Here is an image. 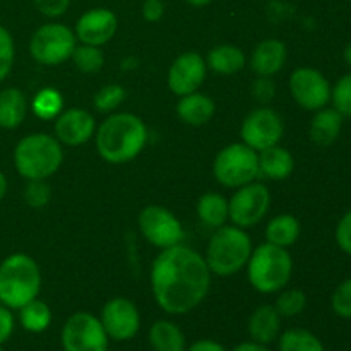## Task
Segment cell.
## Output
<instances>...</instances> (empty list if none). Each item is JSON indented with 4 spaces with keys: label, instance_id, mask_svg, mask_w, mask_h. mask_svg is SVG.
I'll return each instance as SVG.
<instances>
[{
    "label": "cell",
    "instance_id": "41",
    "mask_svg": "<svg viewBox=\"0 0 351 351\" xmlns=\"http://www.w3.org/2000/svg\"><path fill=\"white\" fill-rule=\"evenodd\" d=\"M14 326H16V321H14L10 308L0 304V346L5 341H9V338L14 332Z\"/></svg>",
    "mask_w": 351,
    "mask_h": 351
},
{
    "label": "cell",
    "instance_id": "20",
    "mask_svg": "<svg viewBox=\"0 0 351 351\" xmlns=\"http://www.w3.org/2000/svg\"><path fill=\"white\" fill-rule=\"evenodd\" d=\"M281 315L274 305H261L249 319V336L261 345H271L281 335Z\"/></svg>",
    "mask_w": 351,
    "mask_h": 351
},
{
    "label": "cell",
    "instance_id": "33",
    "mask_svg": "<svg viewBox=\"0 0 351 351\" xmlns=\"http://www.w3.org/2000/svg\"><path fill=\"white\" fill-rule=\"evenodd\" d=\"M125 99V89L120 84H106L93 98L95 108L101 113H110L119 108Z\"/></svg>",
    "mask_w": 351,
    "mask_h": 351
},
{
    "label": "cell",
    "instance_id": "36",
    "mask_svg": "<svg viewBox=\"0 0 351 351\" xmlns=\"http://www.w3.org/2000/svg\"><path fill=\"white\" fill-rule=\"evenodd\" d=\"M16 58V47H14V38L5 27L0 24V82L10 74Z\"/></svg>",
    "mask_w": 351,
    "mask_h": 351
},
{
    "label": "cell",
    "instance_id": "4",
    "mask_svg": "<svg viewBox=\"0 0 351 351\" xmlns=\"http://www.w3.org/2000/svg\"><path fill=\"white\" fill-rule=\"evenodd\" d=\"M64 161V147L50 134H29L16 144L14 167L26 180H47Z\"/></svg>",
    "mask_w": 351,
    "mask_h": 351
},
{
    "label": "cell",
    "instance_id": "12",
    "mask_svg": "<svg viewBox=\"0 0 351 351\" xmlns=\"http://www.w3.org/2000/svg\"><path fill=\"white\" fill-rule=\"evenodd\" d=\"M240 136L243 144L261 153L280 144L285 136V122L276 110L261 106L245 117L240 127Z\"/></svg>",
    "mask_w": 351,
    "mask_h": 351
},
{
    "label": "cell",
    "instance_id": "23",
    "mask_svg": "<svg viewBox=\"0 0 351 351\" xmlns=\"http://www.w3.org/2000/svg\"><path fill=\"white\" fill-rule=\"evenodd\" d=\"M27 113L26 95L19 88H5L0 91V129H17Z\"/></svg>",
    "mask_w": 351,
    "mask_h": 351
},
{
    "label": "cell",
    "instance_id": "18",
    "mask_svg": "<svg viewBox=\"0 0 351 351\" xmlns=\"http://www.w3.org/2000/svg\"><path fill=\"white\" fill-rule=\"evenodd\" d=\"M288 50L285 41L278 38H267L257 43L250 55V69L259 77H273L287 64Z\"/></svg>",
    "mask_w": 351,
    "mask_h": 351
},
{
    "label": "cell",
    "instance_id": "11",
    "mask_svg": "<svg viewBox=\"0 0 351 351\" xmlns=\"http://www.w3.org/2000/svg\"><path fill=\"white\" fill-rule=\"evenodd\" d=\"M271 208L269 189L259 182H250L237 189L228 201L230 219L239 228H250L263 221Z\"/></svg>",
    "mask_w": 351,
    "mask_h": 351
},
{
    "label": "cell",
    "instance_id": "1",
    "mask_svg": "<svg viewBox=\"0 0 351 351\" xmlns=\"http://www.w3.org/2000/svg\"><path fill=\"white\" fill-rule=\"evenodd\" d=\"M211 288L206 259L191 247L178 243L161 250L151 266V290L158 307L170 315L197 308Z\"/></svg>",
    "mask_w": 351,
    "mask_h": 351
},
{
    "label": "cell",
    "instance_id": "16",
    "mask_svg": "<svg viewBox=\"0 0 351 351\" xmlns=\"http://www.w3.org/2000/svg\"><path fill=\"white\" fill-rule=\"evenodd\" d=\"M119 29V17L106 7H95L82 14L74 27L79 43L103 47L115 36Z\"/></svg>",
    "mask_w": 351,
    "mask_h": 351
},
{
    "label": "cell",
    "instance_id": "45",
    "mask_svg": "<svg viewBox=\"0 0 351 351\" xmlns=\"http://www.w3.org/2000/svg\"><path fill=\"white\" fill-rule=\"evenodd\" d=\"M5 194H7V178H5V175L0 171V201L5 197Z\"/></svg>",
    "mask_w": 351,
    "mask_h": 351
},
{
    "label": "cell",
    "instance_id": "14",
    "mask_svg": "<svg viewBox=\"0 0 351 351\" xmlns=\"http://www.w3.org/2000/svg\"><path fill=\"white\" fill-rule=\"evenodd\" d=\"M99 321L113 341H129L141 329L139 311L136 304L125 297H115L106 302L101 308Z\"/></svg>",
    "mask_w": 351,
    "mask_h": 351
},
{
    "label": "cell",
    "instance_id": "10",
    "mask_svg": "<svg viewBox=\"0 0 351 351\" xmlns=\"http://www.w3.org/2000/svg\"><path fill=\"white\" fill-rule=\"evenodd\" d=\"M141 233L151 245L165 250L184 242L185 232L180 219L167 208L151 204L139 213L137 218Z\"/></svg>",
    "mask_w": 351,
    "mask_h": 351
},
{
    "label": "cell",
    "instance_id": "34",
    "mask_svg": "<svg viewBox=\"0 0 351 351\" xmlns=\"http://www.w3.org/2000/svg\"><path fill=\"white\" fill-rule=\"evenodd\" d=\"M331 101L332 108L343 117H351V72L339 77L335 88H331Z\"/></svg>",
    "mask_w": 351,
    "mask_h": 351
},
{
    "label": "cell",
    "instance_id": "15",
    "mask_svg": "<svg viewBox=\"0 0 351 351\" xmlns=\"http://www.w3.org/2000/svg\"><path fill=\"white\" fill-rule=\"evenodd\" d=\"M208 65L206 58L197 51H184L168 69V88L178 98L199 91L206 81Z\"/></svg>",
    "mask_w": 351,
    "mask_h": 351
},
{
    "label": "cell",
    "instance_id": "8",
    "mask_svg": "<svg viewBox=\"0 0 351 351\" xmlns=\"http://www.w3.org/2000/svg\"><path fill=\"white\" fill-rule=\"evenodd\" d=\"M77 47V38L74 29L62 23H48L38 27L29 40V53L34 62L47 67H55L74 53Z\"/></svg>",
    "mask_w": 351,
    "mask_h": 351
},
{
    "label": "cell",
    "instance_id": "49",
    "mask_svg": "<svg viewBox=\"0 0 351 351\" xmlns=\"http://www.w3.org/2000/svg\"><path fill=\"white\" fill-rule=\"evenodd\" d=\"M348 2H351V0H348Z\"/></svg>",
    "mask_w": 351,
    "mask_h": 351
},
{
    "label": "cell",
    "instance_id": "2",
    "mask_svg": "<svg viewBox=\"0 0 351 351\" xmlns=\"http://www.w3.org/2000/svg\"><path fill=\"white\" fill-rule=\"evenodd\" d=\"M98 154L110 165H123L139 156L147 143V127L129 112L113 113L95 132Z\"/></svg>",
    "mask_w": 351,
    "mask_h": 351
},
{
    "label": "cell",
    "instance_id": "13",
    "mask_svg": "<svg viewBox=\"0 0 351 351\" xmlns=\"http://www.w3.org/2000/svg\"><path fill=\"white\" fill-rule=\"evenodd\" d=\"M290 93L308 112H317L331 101V84L322 72L312 67H298L291 72Z\"/></svg>",
    "mask_w": 351,
    "mask_h": 351
},
{
    "label": "cell",
    "instance_id": "40",
    "mask_svg": "<svg viewBox=\"0 0 351 351\" xmlns=\"http://www.w3.org/2000/svg\"><path fill=\"white\" fill-rule=\"evenodd\" d=\"M34 7L47 17H60L67 12L71 0H33Z\"/></svg>",
    "mask_w": 351,
    "mask_h": 351
},
{
    "label": "cell",
    "instance_id": "24",
    "mask_svg": "<svg viewBox=\"0 0 351 351\" xmlns=\"http://www.w3.org/2000/svg\"><path fill=\"white\" fill-rule=\"evenodd\" d=\"M245 53L235 45H218V47L211 48L206 57L208 69L221 75L237 74L245 67Z\"/></svg>",
    "mask_w": 351,
    "mask_h": 351
},
{
    "label": "cell",
    "instance_id": "22",
    "mask_svg": "<svg viewBox=\"0 0 351 351\" xmlns=\"http://www.w3.org/2000/svg\"><path fill=\"white\" fill-rule=\"evenodd\" d=\"M259 154V175L269 178V180L280 182L287 180L295 170L293 154L288 149L281 147L280 144L267 149L261 151Z\"/></svg>",
    "mask_w": 351,
    "mask_h": 351
},
{
    "label": "cell",
    "instance_id": "6",
    "mask_svg": "<svg viewBox=\"0 0 351 351\" xmlns=\"http://www.w3.org/2000/svg\"><path fill=\"white\" fill-rule=\"evenodd\" d=\"M293 261L288 249L266 242L252 250L247 263V278L259 293L281 291L291 280Z\"/></svg>",
    "mask_w": 351,
    "mask_h": 351
},
{
    "label": "cell",
    "instance_id": "37",
    "mask_svg": "<svg viewBox=\"0 0 351 351\" xmlns=\"http://www.w3.org/2000/svg\"><path fill=\"white\" fill-rule=\"evenodd\" d=\"M331 307L338 317L351 319V278L338 285L331 297Z\"/></svg>",
    "mask_w": 351,
    "mask_h": 351
},
{
    "label": "cell",
    "instance_id": "46",
    "mask_svg": "<svg viewBox=\"0 0 351 351\" xmlns=\"http://www.w3.org/2000/svg\"><path fill=\"white\" fill-rule=\"evenodd\" d=\"M343 58H345L346 64H348L350 67H351V41H350L348 45H346L345 50H343Z\"/></svg>",
    "mask_w": 351,
    "mask_h": 351
},
{
    "label": "cell",
    "instance_id": "42",
    "mask_svg": "<svg viewBox=\"0 0 351 351\" xmlns=\"http://www.w3.org/2000/svg\"><path fill=\"white\" fill-rule=\"evenodd\" d=\"M165 5L161 0H143V17L147 23H158L163 17Z\"/></svg>",
    "mask_w": 351,
    "mask_h": 351
},
{
    "label": "cell",
    "instance_id": "48",
    "mask_svg": "<svg viewBox=\"0 0 351 351\" xmlns=\"http://www.w3.org/2000/svg\"><path fill=\"white\" fill-rule=\"evenodd\" d=\"M0 351H3V348H2V346H0Z\"/></svg>",
    "mask_w": 351,
    "mask_h": 351
},
{
    "label": "cell",
    "instance_id": "35",
    "mask_svg": "<svg viewBox=\"0 0 351 351\" xmlns=\"http://www.w3.org/2000/svg\"><path fill=\"white\" fill-rule=\"evenodd\" d=\"M51 187L47 180H27L26 189H24V201L29 208L41 209L50 202Z\"/></svg>",
    "mask_w": 351,
    "mask_h": 351
},
{
    "label": "cell",
    "instance_id": "17",
    "mask_svg": "<svg viewBox=\"0 0 351 351\" xmlns=\"http://www.w3.org/2000/svg\"><path fill=\"white\" fill-rule=\"evenodd\" d=\"M96 132L95 117L82 108L62 110L55 119V137L62 146L77 147L88 143Z\"/></svg>",
    "mask_w": 351,
    "mask_h": 351
},
{
    "label": "cell",
    "instance_id": "31",
    "mask_svg": "<svg viewBox=\"0 0 351 351\" xmlns=\"http://www.w3.org/2000/svg\"><path fill=\"white\" fill-rule=\"evenodd\" d=\"M71 58L77 71L84 74H96L105 65V53L101 47H93V45H77Z\"/></svg>",
    "mask_w": 351,
    "mask_h": 351
},
{
    "label": "cell",
    "instance_id": "19",
    "mask_svg": "<svg viewBox=\"0 0 351 351\" xmlns=\"http://www.w3.org/2000/svg\"><path fill=\"white\" fill-rule=\"evenodd\" d=\"M216 113V103L208 95L195 91L180 96L177 103V115L184 123L192 127H201L211 122Z\"/></svg>",
    "mask_w": 351,
    "mask_h": 351
},
{
    "label": "cell",
    "instance_id": "32",
    "mask_svg": "<svg viewBox=\"0 0 351 351\" xmlns=\"http://www.w3.org/2000/svg\"><path fill=\"white\" fill-rule=\"evenodd\" d=\"M274 307L281 317H295L307 307V295L298 288H290V290L283 288L281 293L278 295Z\"/></svg>",
    "mask_w": 351,
    "mask_h": 351
},
{
    "label": "cell",
    "instance_id": "26",
    "mask_svg": "<svg viewBox=\"0 0 351 351\" xmlns=\"http://www.w3.org/2000/svg\"><path fill=\"white\" fill-rule=\"evenodd\" d=\"M149 345L154 351H185L187 341L182 329L171 321H156L149 329Z\"/></svg>",
    "mask_w": 351,
    "mask_h": 351
},
{
    "label": "cell",
    "instance_id": "25",
    "mask_svg": "<svg viewBox=\"0 0 351 351\" xmlns=\"http://www.w3.org/2000/svg\"><path fill=\"white\" fill-rule=\"evenodd\" d=\"M195 211H197L199 221L213 230L226 225V221L230 219L228 199L218 192H208L199 197Z\"/></svg>",
    "mask_w": 351,
    "mask_h": 351
},
{
    "label": "cell",
    "instance_id": "44",
    "mask_svg": "<svg viewBox=\"0 0 351 351\" xmlns=\"http://www.w3.org/2000/svg\"><path fill=\"white\" fill-rule=\"evenodd\" d=\"M233 351H273L269 348L267 345H261V343H256V341H245V343H240V345H237Z\"/></svg>",
    "mask_w": 351,
    "mask_h": 351
},
{
    "label": "cell",
    "instance_id": "39",
    "mask_svg": "<svg viewBox=\"0 0 351 351\" xmlns=\"http://www.w3.org/2000/svg\"><path fill=\"white\" fill-rule=\"evenodd\" d=\"M336 243L339 249L345 254L351 256V209L339 219L338 226H336Z\"/></svg>",
    "mask_w": 351,
    "mask_h": 351
},
{
    "label": "cell",
    "instance_id": "43",
    "mask_svg": "<svg viewBox=\"0 0 351 351\" xmlns=\"http://www.w3.org/2000/svg\"><path fill=\"white\" fill-rule=\"evenodd\" d=\"M185 351H228L221 343L215 341V339H197L192 343Z\"/></svg>",
    "mask_w": 351,
    "mask_h": 351
},
{
    "label": "cell",
    "instance_id": "27",
    "mask_svg": "<svg viewBox=\"0 0 351 351\" xmlns=\"http://www.w3.org/2000/svg\"><path fill=\"white\" fill-rule=\"evenodd\" d=\"M300 230V221L293 215H278L267 223L266 242L288 249L298 240Z\"/></svg>",
    "mask_w": 351,
    "mask_h": 351
},
{
    "label": "cell",
    "instance_id": "29",
    "mask_svg": "<svg viewBox=\"0 0 351 351\" xmlns=\"http://www.w3.org/2000/svg\"><path fill=\"white\" fill-rule=\"evenodd\" d=\"M280 351H326L321 339L307 329L293 328L278 336Z\"/></svg>",
    "mask_w": 351,
    "mask_h": 351
},
{
    "label": "cell",
    "instance_id": "5",
    "mask_svg": "<svg viewBox=\"0 0 351 351\" xmlns=\"http://www.w3.org/2000/svg\"><path fill=\"white\" fill-rule=\"evenodd\" d=\"M252 250V240L245 230L223 225L209 239L204 259L211 274L228 278L247 266Z\"/></svg>",
    "mask_w": 351,
    "mask_h": 351
},
{
    "label": "cell",
    "instance_id": "30",
    "mask_svg": "<svg viewBox=\"0 0 351 351\" xmlns=\"http://www.w3.org/2000/svg\"><path fill=\"white\" fill-rule=\"evenodd\" d=\"M33 113L41 120L57 119L64 110V98L60 93L53 88H43L38 91V95L33 98L31 103Z\"/></svg>",
    "mask_w": 351,
    "mask_h": 351
},
{
    "label": "cell",
    "instance_id": "7",
    "mask_svg": "<svg viewBox=\"0 0 351 351\" xmlns=\"http://www.w3.org/2000/svg\"><path fill=\"white\" fill-rule=\"evenodd\" d=\"M213 175L228 189H239L259 177V154L243 143L225 146L215 158Z\"/></svg>",
    "mask_w": 351,
    "mask_h": 351
},
{
    "label": "cell",
    "instance_id": "47",
    "mask_svg": "<svg viewBox=\"0 0 351 351\" xmlns=\"http://www.w3.org/2000/svg\"><path fill=\"white\" fill-rule=\"evenodd\" d=\"M185 2L191 3V5H194V7H204V5H208V3H211L213 0H185Z\"/></svg>",
    "mask_w": 351,
    "mask_h": 351
},
{
    "label": "cell",
    "instance_id": "9",
    "mask_svg": "<svg viewBox=\"0 0 351 351\" xmlns=\"http://www.w3.org/2000/svg\"><path fill=\"white\" fill-rule=\"evenodd\" d=\"M64 351H108L110 338L101 321L89 312H75L60 332Z\"/></svg>",
    "mask_w": 351,
    "mask_h": 351
},
{
    "label": "cell",
    "instance_id": "3",
    "mask_svg": "<svg viewBox=\"0 0 351 351\" xmlns=\"http://www.w3.org/2000/svg\"><path fill=\"white\" fill-rule=\"evenodd\" d=\"M41 290V271L27 254H10L0 263V304L19 311L38 298Z\"/></svg>",
    "mask_w": 351,
    "mask_h": 351
},
{
    "label": "cell",
    "instance_id": "21",
    "mask_svg": "<svg viewBox=\"0 0 351 351\" xmlns=\"http://www.w3.org/2000/svg\"><path fill=\"white\" fill-rule=\"evenodd\" d=\"M345 117L335 108H321L311 122V141L319 147H329L336 143L343 129Z\"/></svg>",
    "mask_w": 351,
    "mask_h": 351
},
{
    "label": "cell",
    "instance_id": "38",
    "mask_svg": "<svg viewBox=\"0 0 351 351\" xmlns=\"http://www.w3.org/2000/svg\"><path fill=\"white\" fill-rule=\"evenodd\" d=\"M252 96L254 99H257V101L263 103V105L269 103L271 99L276 96V84L273 82V79L259 77V75H257V79L252 84Z\"/></svg>",
    "mask_w": 351,
    "mask_h": 351
},
{
    "label": "cell",
    "instance_id": "28",
    "mask_svg": "<svg viewBox=\"0 0 351 351\" xmlns=\"http://www.w3.org/2000/svg\"><path fill=\"white\" fill-rule=\"evenodd\" d=\"M19 322L26 331L43 332L51 322V308L43 300L34 298L19 308Z\"/></svg>",
    "mask_w": 351,
    "mask_h": 351
}]
</instances>
